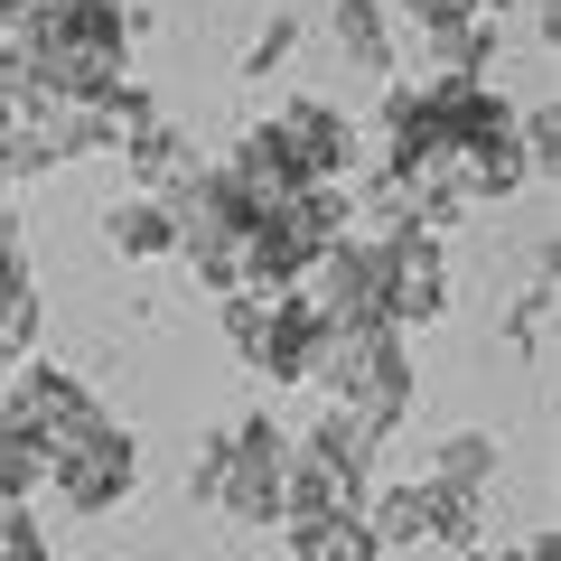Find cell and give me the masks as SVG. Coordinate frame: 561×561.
Instances as JSON below:
<instances>
[{"instance_id":"1","label":"cell","mask_w":561,"mask_h":561,"mask_svg":"<svg viewBox=\"0 0 561 561\" xmlns=\"http://www.w3.org/2000/svg\"><path fill=\"white\" fill-rule=\"evenodd\" d=\"M309 383H319L337 412H356L375 440H393L402 421H412V346H402V328H375V337H328Z\"/></svg>"},{"instance_id":"2","label":"cell","mask_w":561,"mask_h":561,"mask_svg":"<svg viewBox=\"0 0 561 561\" xmlns=\"http://www.w3.org/2000/svg\"><path fill=\"white\" fill-rule=\"evenodd\" d=\"M300 300L328 319V337H375V328H393V253H383V234H337L319 253Z\"/></svg>"},{"instance_id":"3","label":"cell","mask_w":561,"mask_h":561,"mask_svg":"<svg viewBox=\"0 0 561 561\" xmlns=\"http://www.w3.org/2000/svg\"><path fill=\"white\" fill-rule=\"evenodd\" d=\"M225 346H234L253 375H272V383H309L319 375V346H328V319L300 290H280V300L234 290V300H225Z\"/></svg>"},{"instance_id":"4","label":"cell","mask_w":561,"mask_h":561,"mask_svg":"<svg viewBox=\"0 0 561 561\" xmlns=\"http://www.w3.org/2000/svg\"><path fill=\"white\" fill-rule=\"evenodd\" d=\"M253 131L290 160V179H300V187H346V179H356V122H346L328 94H280Z\"/></svg>"},{"instance_id":"5","label":"cell","mask_w":561,"mask_h":561,"mask_svg":"<svg viewBox=\"0 0 561 561\" xmlns=\"http://www.w3.org/2000/svg\"><path fill=\"white\" fill-rule=\"evenodd\" d=\"M280 468H290V431L272 412H243L225 421V478H216V505L234 524H280Z\"/></svg>"},{"instance_id":"6","label":"cell","mask_w":561,"mask_h":561,"mask_svg":"<svg viewBox=\"0 0 561 561\" xmlns=\"http://www.w3.org/2000/svg\"><path fill=\"white\" fill-rule=\"evenodd\" d=\"M47 486H57L66 515H113V505L140 486V440L122 431V421H94L84 440L57 449V478H47Z\"/></svg>"},{"instance_id":"7","label":"cell","mask_w":561,"mask_h":561,"mask_svg":"<svg viewBox=\"0 0 561 561\" xmlns=\"http://www.w3.org/2000/svg\"><path fill=\"white\" fill-rule=\"evenodd\" d=\"M383 253H393V328L449 319V243L402 225V234H383Z\"/></svg>"},{"instance_id":"8","label":"cell","mask_w":561,"mask_h":561,"mask_svg":"<svg viewBox=\"0 0 561 561\" xmlns=\"http://www.w3.org/2000/svg\"><path fill=\"white\" fill-rule=\"evenodd\" d=\"M290 449H300L309 468H328V478L346 486V505H365V486H375V459H383V440H375V431H365L356 412H337V402H328V412L309 421V431H300V440H290Z\"/></svg>"},{"instance_id":"9","label":"cell","mask_w":561,"mask_h":561,"mask_svg":"<svg viewBox=\"0 0 561 561\" xmlns=\"http://www.w3.org/2000/svg\"><path fill=\"white\" fill-rule=\"evenodd\" d=\"M122 160H131V197H160V206H169V197H179V187L206 169V160H197V140H187L169 113L150 122V131H131V140H122Z\"/></svg>"},{"instance_id":"10","label":"cell","mask_w":561,"mask_h":561,"mask_svg":"<svg viewBox=\"0 0 561 561\" xmlns=\"http://www.w3.org/2000/svg\"><path fill=\"white\" fill-rule=\"evenodd\" d=\"M365 534L383 542V552H431V496H421V478H393V486H365Z\"/></svg>"},{"instance_id":"11","label":"cell","mask_w":561,"mask_h":561,"mask_svg":"<svg viewBox=\"0 0 561 561\" xmlns=\"http://www.w3.org/2000/svg\"><path fill=\"white\" fill-rule=\"evenodd\" d=\"M328 38H337L346 66H365V76H393V10L383 0H328Z\"/></svg>"},{"instance_id":"12","label":"cell","mask_w":561,"mask_h":561,"mask_svg":"<svg viewBox=\"0 0 561 561\" xmlns=\"http://www.w3.org/2000/svg\"><path fill=\"white\" fill-rule=\"evenodd\" d=\"M280 542H290L280 561H383V542L365 534L356 505H337V515H309V524H280Z\"/></svg>"},{"instance_id":"13","label":"cell","mask_w":561,"mask_h":561,"mask_svg":"<svg viewBox=\"0 0 561 561\" xmlns=\"http://www.w3.org/2000/svg\"><path fill=\"white\" fill-rule=\"evenodd\" d=\"M505 468V440L496 431H449V440H431V478L421 486H459V496H486Z\"/></svg>"},{"instance_id":"14","label":"cell","mask_w":561,"mask_h":561,"mask_svg":"<svg viewBox=\"0 0 561 561\" xmlns=\"http://www.w3.org/2000/svg\"><path fill=\"white\" fill-rule=\"evenodd\" d=\"M505 66V28L496 20H449V28H431V76H496Z\"/></svg>"},{"instance_id":"15","label":"cell","mask_w":561,"mask_h":561,"mask_svg":"<svg viewBox=\"0 0 561 561\" xmlns=\"http://www.w3.org/2000/svg\"><path fill=\"white\" fill-rule=\"evenodd\" d=\"M103 243H113L122 262L179 253V234H169V206H160V197H113V206H103Z\"/></svg>"},{"instance_id":"16","label":"cell","mask_w":561,"mask_h":561,"mask_svg":"<svg viewBox=\"0 0 561 561\" xmlns=\"http://www.w3.org/2000/svg\"><path fill=\"white\" fill-rule=\"evenodd\" d=\"M421 496H431V542H440V552L486 542V496H459V486H421Z\"/></svg>"},{"instance_id":"17","label":"cell","mask_w":561,"mask_h":561,"mask_svg":"<svg viewBox=\"0 0 561 561\" xmlns=\"http://www.w3.org/2000/svg\"><path fill=\"white\" fill-rule=\"evenodd\" d=\"M300 47V20L290 10H272V20L253 28V47H243V84H262V76H280V57Z\"/></svg>"},{"instance_id":"18","label":"cell","mask_w":561,"mask_h":561,"mask_svg":"<svg viewBox=\"0 0 561 561\" xmlns=\"http://www.w3.org/2000/svg\"><path fill=\"white\" fill-rule=\"evenodd\" d=\"M542 328H552V272L524 280V300H515V319H505V337H515L524 356H542Z\"/></svg>"},{"instance_id":"19","label":"cell","mask_w":561,"mask_h":561,"mask_svg":"<svg viewBox=\"0 0 561 561\" xmlns=\"http://www.w3.org/2000/svg\"><path fill=\"white\" fill-rule=\"evenodd\" d=\"M28 346H38V280H28V290H10V300H0V365H20Z\"/></svg>"},{"instance_id":"20","label":"cell","mask_w":561,"mask_h":561,"mask_svg":"<svg viewBox=\"0 0 561 561\" xmlns=\"http://www.w3.org/2000/svg\"><path fill=\"white\" fill-rule=\"evenodd\" d=\"M216 478H225V431H206V440H197V468H187V496L216 505Z\"/></svg>"},{"instance_id":"21","label":"cell","mask_w":561,"mask_h":561,"mask_svg":"<svg viewBox=\"0 0 561 561\" xmlns=\"http://www.w3.org/2000/svg\"><path fill=\"white\" fill-rule=\"evenodd\" d=\"M459 561H524V552H515V542H468Z\"/></svg>"},{"instance_id":"22","label":"cell","mask_w":561,"mask_h":561,"mask_svg":"<svg viewBox=\"0 0 561 561\" xmlns=\"http://www.w3.org/2000/svg\"><path fill=\"white\" fill-rule=\"evenodd\" d=\"M524 561H561V534H534V542H515Z\"/></svg>"}]
</instances>
